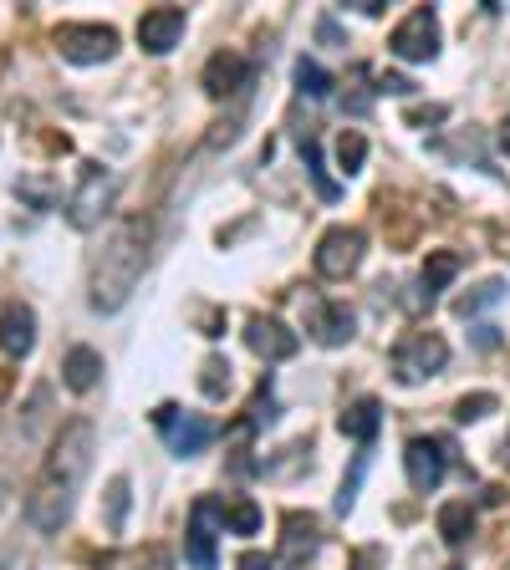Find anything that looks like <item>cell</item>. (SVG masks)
Listing matches in <instances>:
<instances>
[{
    "label": "cell",
    "instance_id": "obj_1",
    "mask_svg": "<svg viewBox=\"0 0 510 570\" xmlns=\"http://www.w3.org/2000/svg\"><path fill=\"white\" fill-rule=\"evenodd\" d=\"M93 453H97V433L87 418H72V423L52 438V449L41 459V474L26 499V519L41 535H56L72 519V504H77L82 484H87Z\"/></svg>",
    "mask_w": 510,
    "mask_h": 570
},
{
    "label": "cell",
    "instance_id": "obj_2",
    "mask_svg": "<svg viewBox=\"0 0 510 570\" xmlns=\"http://www.w3.org/2000/svg\"><path fill=\"white\" fill-rule=\"evenodd\" d=\"M148 235H153V225L138 219V214L123 219L108 235V245H103L93 260V280H87L93 311H118V305L138 291V276H144V266H148Z\"/></svg>",
    "mask_w": 510,
    "mask_h": 570
},
{
    "label": "cell",
    "instance_id": "obj_3",
    "mask_svg": "<svg viewBox=\"0 0 510 570\" xmlns=\"http://www.w3.org/2000/svg\"><path fill=\"white\" fill-rule=\"evenodd\" d=\"M444 362H449V342L439 332H408L393 346V377L403 387H418V383H429V377H439Z\"/></svg>",
    "mask_w": 510,
    "mask_h": 570
},
{
    "label": "cell",
    "instance_id": "obj_4",
    "mask_svg": "<svg viewBox=\"0 0 510 570\" xmlns=\"http://www.w3.org/2000/svg\"><path fill=\"white\" fill-rule=\"evenodd\" d=\"M113 189H118V173L103 169V163H87L77 179V189L67 194V219L72 229H93L113 204Z\"/></svg>",
    "mask_w": 510,
    "mask_h": 570
},
{
    "label": "cell",
    "instance_id": "obj_5",
    "mask_svg": "<svg viewBox=\"0 0 510 570\" xmlns=\"http://www.w3.org/2000/svg\"><path fill=\"white\" fill-rule=\"evenodd\" d=\"M56 52L67 56L72 67H97L118 52V31L97 26V21H67V26H56Z\"/></svg>",
    "mask_w": 510,
    "mask_h": 570
},
{
    "label": "cell",
    "instance_id": "obj_6",
    "mask_svg": "<svg viewBox=\"0 0 510 570\" xmlns=\"http://www.w3.org/2000/svg\"><path fill=\"white\" fill-rule=\"evenodd\" d=\"M363 250H368V235L358 225H332L317 245V276L322 280H348L352 270L363 266Z\"/></svg>",
    "mask_w": 510,
    "mask_h": 570
},
{
    "label": "cell",
    "instance_id": "obj_7",
    "mask_svg": "<svg viewBox=\"0 0 510 570\" xmlns=\"http://www.w3.org/2000/svg\"><path fill=\"white\" fill-rule=\"evenodd\" d=\"M389 52L399 56V62H434V56H439V15H434L429 6L408 11L399 26H393Z\"/></svg>",
    "mask_w": 510,
    "mask_h": 570
},
{
    "label": "cell",
    "instance_id": "obj_8",
    "mask_svg": "<svg viewBox=\"0 0 510 570\" xmlns=\"http://www.w3.org/2000/svg\"><path fill=\"white\" fill-rule=\"evenodd\" d=\"M153 423L169 433V449H174L179 459H194V453H204V443L215 438V423H210V418H200V412H179L174 402H163V408L153 412Z\"/></svg>",
    "mask_w": 510,
    "mask_h": 570
},
{
    "label": "cell",
    "instance_id": "obj_9",
    "mask_svg": "<svg viewBox=\"0 0 510 570\" xmlns=\"http://www.w3.org/2000/svg\"><path fill=\"white\" fill-rule=\"evenodd\" d=\"M403 469H408V484L414 494H434L449 474V453H444L439 438H408V449H403Z\"/></svg>",
    "mask_w": 510,
    "mask_h": 570
},
{
    "label": "cell",
    "instance_id": "obj_10",
    "mask_svg": "<svg viewBox=\"0 0 510 570\" xmlns=\"http://www.w3.org/2000/svg\"><path fill=\"white\" fill-rule=\"evenodd\" d=\"M184 26H189V15L179 6H153V11L138 15V46L148 56H169L184 41Z\"/></svg>",
    "mask_w": 510,
    "mask_h": 570
},
{
    "label": "cell",
    "instance_id": "obj_11",
    "mask_svg": "<svg viewBox=\"0 0 510 570\" xmlns=\"http://www.w3.org/2000/svg\"><path fill=\"white\" fill-rule=\"evenodd\" d=\"M317 545H322V525H317V515H307V509H286L281 515V566L301 570L311 556H317Z\"/></svg>",
    "mask_w": 510,
    "mask_h": 570
},
{
    "label": "cell",
    "instance_id": "obj_12",
    "mask_svg": "<svg viewBox=\"0 0 510 570\" xmlns=\"http://www.w3.org/2000/svg\"><path fill=\"white\" fill-rule=\"evenodd\" d=\"M245 346H251L255 357H266V362H291L296 352H301V336L276 316H251L245 321Z\"/></svg>",
    "mask_w": 510,
    "mask_h": 570
},
{
    "label": "cell",
    "instance_id": "obj_13",
    "mask_svg": "<svg viewBox=\"0 0 510 570\" xmlns=\"http://www.w3.org/2000/svg\"><path fill=\"white\" fill-rule=\"evenodd\" d=\"M225 519V504L200 499L189 509V566L194 570H215V525Z\"/></svg>",
    "mask_w": 510,
    "mask_h": 570
},
{
    "label": "cell",
    "instance_id": "obj_14",
    "mask_svg": "<svg viewBox=\"0 0 510 570\" xmlns=\"http://www.w3.org/2000/svg\"><path fill=\"white\" fill-rule=\"evenodd\" d=\"M0 352L11 362L36 352V311L26 301H6L0 305Z\"/></svg>",
    "mask_w": 510,
    "mask_h": 570
},
{
    "label": "cell",
    "instance_id": "obj_15",
    "mask_svg": "<svg viewBox=\"0 0 510 570\" xmlns=\"http://www.w3.org/2000/svg\"><path fill=\"white\" fill-rule=\"evenodd\" d=\"M251 82H255V67L241 52H215L204 62V93L210 97H235V93H245Z\"/></svg>",
    "mask_w": 510,
    "mask_h": 570
},
{
    "label": "cell",
    "instance_id": "obj_16",
    "mask_svg": "<svg viewBox=\"0 0 510 570\" xmlns=\"http://www.w3.org/2000/svg\"><path fill=\"white\" fill-rule=\"evenodd\" d=\"M352 332H358V321H352L348 305H337V301L311 305V336L322 346H348Z\"/></svg>",
    "mask_w": 510,
    "mask_h": 570
},
{
    "label": "cell",
    "instance_id": "obj_17",
    "mask_svg": "<svg viewBox=\"0 0 510 570\" xmlns=\"http://www.w3.org/2000/svg\"><path fill=\"white\" fill-rule=\"evenodd\" d=\"M337 428H342L352 443H363V449H368V443L378 438V428H383V402H378V398L348 402V408H342V418H337Z\"/></svg>",
    "mask_w": 510,
    "mask_h": 570
},
{
    "label": "cell",
    "instance_id": "obj_18",
    "mask_svg": "<svg viewBox=\"0 0 510 570\" xmlns=\"http://www.w3.org/2000/svg\"><path fill=\"white\" fill-rule=\"evenodd\" d=\"M62 383H67L72 392H93V387L103 383V352H93V346H72L67 362H62Z\"/></svg>",
    "mask_w": 510,
    "mask_h": 570
},
{
    "label": "cell",
    "instance_id": "obj_19",
    "mask_svg": "<svg viewBox=\"0 0 510 570\" xmlns=\"http://www.w3.org/2000/svg\"><path fill=\"white\" fill-rule=\"evenodd\" d=\"M439 535H444V545H465L475 535V509H470V499H449L439 509Z\"/></svg>",
    "mask_w": 510,
    "mask_h": 570
},
{
    "label": "cell",
    "instance_id": "obj_20",
    "mask_svg": "<svg viewBox=\"0 0 510 570\" xmlns=\"http://www.w3.org/2000/svg\"><path fill=\"white\" fill-rule=\"evenodd\" d=\"M459 276V255L455 250H434L429 260H424V291H429V301L449 286V280Z\"/></svg>",
    "mask_w": 510,
    "mask_h": 570
},
{
    "label": "cell",
    "instance_id": "obj_21",
    "mask_svg": "<svg viewBox=\"0 0 510 570\" xmlns=\"http://www.w3.org/2000/svg\"><path fill=\"white\" fill-rule=\"evenodd\" d=\"M296 93H307V97H327V93H332V77H327V72L317 67L311 56H301V62H296Z\"/></svg>",
    "mask_w": 510,
    "mask_h": 570
},
{
    "label": "cell",
    "instance_id": "obj_22",
    "mask_svg": "<svg viewBox=\"0 0 510 570\" xmlns=\"http://www.w3.org/2000/svg\"><path fill=\"white\" fill-rule=\"evenodd\" d=\"M496 408H500L496 392H465V398L455 402V418L459 423H480V418H490Z\"/></svg>",
    "mask_w": 510,
    "mask_h": 570
},
{
    "label": "cell",
    "instance_id": "obj_23",
    "mask_svg": "<svg viewBox=\"0 0 510 570\" xmlns=\"http://www.w3.org/2000/svg\"><path fill=\"white\" fill-rule=\"evenodd\" d=\"M200 387H204V398H225V392H230V362L225 357H204Z\"/></svg>",
    "mask_w": 510,
    "mask_h": 570
},
{
    "label": "cell",
    "instance_id": "obj_24",
    "mask_svg": "<svg viewBox=\"0 0 510 570\" xmlns=\"http://www.w3.org/2000/svg\"><path fill=\"white\" fill-rule=\"evenodd\" d=\"M363 159H368V138L363 133H342V138H337V169H342V173H358V169H363Z\"/></svg>",
    "mask_w": 510,
    "mask_h": 570
},
{
    "label": "cell",
    "instance_id": "obj_25",
    "mask_svg": "<svg viewBox=\"0 0 510 570\" xmlns=\"http://www.w3.org/2000/svg\"><path fill=\"white\" fill-rule=\"evenodd\" d=\"M225 525L235 535H255V530H261V509H255L251 499H230L225 504Z\"/></svg>",
    "mask_w": 510,
    "mask_h": 570
},
{
    "label": "cell",
    "instance_id": "obj_26",
    "mask_svg": "<svg viewBox=\"0 0 510 570\" xmlns=\"http://www.w3.org/2000/svg\"><path fill=\"white\" fill-rule=\"evenodd\" d=\"M301 159H307L311 179H317V189H322V200H337V184L327 179V169H322V148H317V138H301Z\"/></svg>",
    "mask_w": 510,
    "mask_h": 570
},
{
    "label": "cell",
    "instance_id": "obj_27",
    "mask_svg": "<svg viewBox=\"0 0 510 570\" xmlns=\"http://www.w3.org/2000/svg\"><path fill=\"white\" fill-rule=\"evenodd\" d=\"M363 474H368V453H358V459H352V474L342 478V494H337V515H348V509H352V499H358V484H363Z\"/></svg>",
    "mask_w": 510,
    "mask_h": 570
},
{
    "label": "cell",
    "instance_id": "obj_28",
    "mask_svg": "<svg viewBox=\"0 0 510 570\" xmlns=\"http://www.w3.org/2000/svg\"><path fill=\"white\" fill-rule=\"evenodd\" d=\"M123 515H128V478H113L108 484V525L123 530Z\"/></svg>",
    "mask_w": 510,
    "mask_h": 570
},
{
    "label": "cell",
    "instance_id": "obj_29",
    "mask_svg": "<svg viewBox=\"0 0 510 570\" xmlns=\"http://www.w3.org/2000/svg\"><path fill=\"white\" fill-rule=\"evenodd\" d=\"M15 194H21V200H31V204H36V209H46V204L56 200L46 179H15Z\"/></svg>",
    "mask_w": 510,
    "mask_h": 570
},
{
    "label": "cell",
    "instance_id": "obj_30",
    "mask_svg": "<svg viewBox=\"0 0 510 570\" xmlns=\"http://www.w3.org/2000/svg\"><path fill=\"white\" fill-rule=\"evenodd\" d=\"M500 295H506V286H500V280H485V286H480V295H465V301H459V316H475L480 305L500 301Z\"/></svg>",
    "mask_w": 510,
    "mask_h": 570
},
{
    "label": "cell",
    "instance_id": "obj_31",
    "mask_svg": "<svg viewBox=\"0 0 510 570\" xmlns=\"http://www.w3.org/2000/svg\"><path fill=\"white\" fill-rule=\"evenodd\" d=\"M266 423H276V402H270V387H261L251 402V428H266Z\"/></svg>",
    "mask_w": 510,
    "mask_h": 570
},
{
    "label": "cell",
    "instance_id": "obj_32",
    "mask_svg": "<svg viewBox=\"0 0 510 570\" xmlns=\"http://www.w3.org/2000/svg\"><path fill=\"white\" fill-rule=\"evenodd\" d=\"M378 93H393V97H408V93H414V82H408V77H389V72H383V77H378Z\"/></svg>",
    "mask_w": 510,
    "mask_h": 570
},
{
    "label": "cell",
    "instance_id": "obj_33",
    "mask_svg": "<svg viewBox=\"0 0 510 570\" xmlns=\"http://www.w3.org/2000/svg\"><path fill=\"white\" fill-rule=\"evenodd\" d=\"M241 570H276V560H266L261 550H245V556H241Z\"/></svg>",
    "mask_w": 510,
    "mask_h": 570
},
{
    "label": "cell",
    "instance_id": "obj_34",
    "mask_svg": "<svg viewBox=\"0 0 510 570\" xmlns=\"http://www.w3.org/2000/svg\"><path fill=\"white\" fill-rule=\"evenodd\" d=\"M378 560H383V550H373V545H368L363 556H358V570H378Z\"/></svg>",
    "mask_w": 510,
    "mask_h": 570
},
{
    "label": "cell",
    "instance_id": "obj_35",
    "mask_svg": "<svg viewBox=\"0 0 510 570\" xmlns=\"http://www.w3.org/2000/svg\"><path fill=\"white\" fill-rule=\"evenodd\" d=\"M500 459H506V469H510V428H506V453H500Z\"/></svg>",
    "mask_w": 510,
    "mask_h": 570
},
{
    "label": "cell",
    "instance_id": "obj_36",
    "mask_svg": "<svg viewBox=\"0 0 510 570\" xmlns=\"http://www.w3.org/2000/svg\"><path fill=\"white\" fill-rule=\"evenodd\" d=\"M500 143H506V153H510V122H506V133H500Z\"/></svg>",
    "mask_w": 510,
    "mask_h": 570
},
{
    "label": "cell",
    "instance_id": "obj_37",
    "mask_svg": "<svg viewBox=\"0 0 510 570\" xmlns=\"http://www.w3.org/2000/svg\"><path fill=\"white\" fill-rule=\"evenodd\" d=\"M0 509H6V478H0Z\"/></svg>",
    "mask_w": 510,
    "mask_h": 570
}]
</instances>
